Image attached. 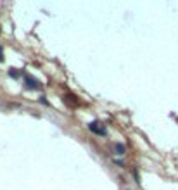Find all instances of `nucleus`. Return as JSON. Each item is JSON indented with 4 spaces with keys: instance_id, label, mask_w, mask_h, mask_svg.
<instances>
[{
    "instance_id": "1",
    "label": "nucleus",
    "mask_w": 178,
    "mask_h": 190,
    "mask_svg": "<svg viewBox=\"0 0 178 190\" xmlns=\"http://www.w3.org/2000/svg\"><path fill=\"white\" fill-rule=\"evenodd\" d=\"M88 128H90L93 133L100 135V137H106V133H107V132H106V128H102L99 123H90V125H88Z\"/></svg>"
},
{
    "instance_id": "2",
    "label": "nucleus",
    "mask_w": 178,
    "mask_h": 190,
    "mask_svg": "<svg viewBox=\"0 0 178 190\" xmlns=\"http://www.w3.org/2000/svg\"><path fill=\"white\" fill-rule=\"evenodd\" d=\"M26 86L28 88H38L40 85H38V81L35 78H26Z\"/></svg>"
},
{
    "instance_id": "3",
    "label": "nucleus",
    "mask_w": 178,
    "mask_h": 190,
    "mask_svg": "<svg viewBox=\"0 0 178 190\" xmlns=\"http://www.w3.org/2000/svg\"><path fill=\"white\" fill-rule=\"evenodd\" d=\"M114 149H116V154H124V145H121V143H116Z\"/></svg>"
},
{
    "instance_id": "4",
    "label": "nucleus",
    "mask_w": 178,
    "mask_h": 190,
    "mask_svg": "<svg viewBox=\"0 0 178 190\" xmlns=\"http://www.w3.org/2000/svg\"><path fill=\"white\" fill-rule=\"evenodd\" d=\"M9 74H11V76H16V78L19 76V73H17V71H9Z\"/></svg>"
},
{
    "instance_id": "5",
    "label": "nucleus",
    "mask_w": 178,
    "mask_h": 190,
    "mask_svg": "<svg viewBox=\"0 0 178 190\" xmlns=\"http://www.w3.org/2000/svg\"><path fill=\"white\" fill-rule=\"evenodd\" d=\"M2 59H4V57H2V50H0V61H2Z\"/></svg>"
}]
</instances>
